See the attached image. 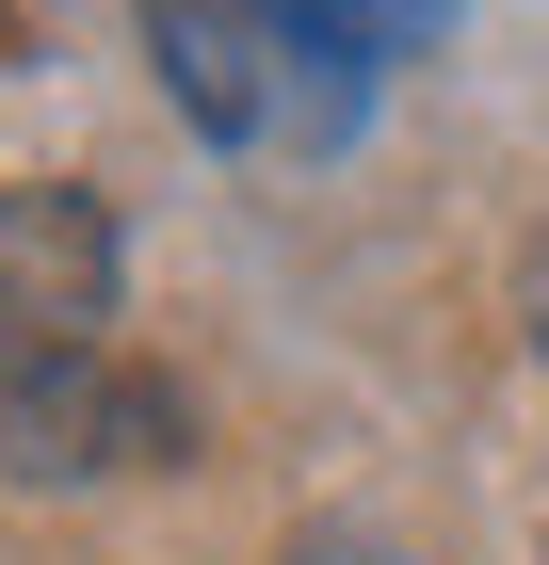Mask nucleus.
<instances>
[{
	"label": "nucleus",
	"instance_id": "1",
	"mask_svg": "<svg viewBox=\"0 0 549 565\" xmlns=\"http://www.w3.org/2000/svg\"><path fill=\"white\" fill-rule=\"evenodd\" d=\"M178 388L129 355H49L0 388V469L17 484H114V469H178Z\"/></svg>",
	"mask_w": 549,
	"mask_h": 565
},
{
	"label": "nucleus",
	"instance_id": "2",
	"mask_svg": "<svg viewBox=\"0 0 549 565\" xmlns=\"http://www.w3.org/2000/svg\"><path fill=\"white\" fill-rule=\"evenodd\" d=\"M114 323V211L82 178H17L0 194V388L49 355H97Z\"/></svg>",
	"mask_w": 549,
	"mask_h": 565
},
{
	"label": "nucleus",
	"instance_id": "3",
	"mask_svg": "<svg viewBox=\"0 0 549 565\" xmlns=\"http://www.w3.org/2000/svg\"><path fill=\"white\" fill-rule=\"evenodd\" d=\"M146 17V49H162V97L194 114L211 146H258V130H292V49H275V17L258 0H129Z\"/></svg>",
	"mask_w": 549,
	"mask_h": 565
},
{
	"label": "nucleus",
	"instance_id": "4",
	"mask_svg": "<svg viewBox=\"0 0 549 565\" xmlns=\"http://www.w3.org/2000/svg\"><path fill=\"white\" fill-rule=\"evenodd\" d=\"M258 17H275V49H292V130L307 146L356 130V82H372V65H404V49L453 33V0H258Z\"/></svg>",
	"mask_w": 549,
	"mask_h": 565
}]
</instances>
